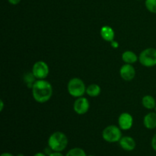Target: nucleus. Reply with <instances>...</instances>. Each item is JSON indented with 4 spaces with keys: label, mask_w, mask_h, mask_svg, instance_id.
Listing matches in <instances>:
<instances>
[{
    "label": "nucleus",
    "mask_w": 156,
    "mask_h": 156,
    "mask_svg": "<svg viewBox=\"0 0 156 156\" xmlns=\"http://www.w3.org/2000/svg\"><path fill=\"white\" fill-rule=\"evenodd\" d=\"M32 95L38 103H46L53 95V87L51 84L44 79L36 80L32 87Z\"/></svg>",
    "instance_id": "obj_1"
},
{
    "label": "nucleus",
    "mask_w": 156,
    "mask_h": 156,
    "mask_svg": "<svg viewBox=\"0 0 156 156\" xmlns=\"http://www.w3.org/2000/svg\"><path fill=\"white\" fill-rule=\"evenodd\" d=\"M68 145V138L62 132H55L50 135L48 139V146L53 152H62Z\"/></svg>",
    "instance_id": "obj_2"
},
{
    "label": "nucleus",
    "mask_w": 156,
    "mask_h": 156,
    "mask_svg": "<svg viewBox=\"0 0 156 156\" xmlns=\"http://www.w3.org/2000/svg\"><path fill=\"white\" fill-rule=\"evenodd\" d=\"M86 87L83 81L79 78H73L67 84L69 94L74 98H80L86 93Z\"/></svg>",
    "instance_id": "obj_3"
},
{
    "label": "nucleus",
    "mask_w": 156,
    "mask_h": 156,
    "mask_svg": "<svg viewBox=\"0 0 156 156\" xmlns=\"http://www.w3.org/2000/svg\"><path fill=\"white\" fill-rule=\"evenodd\" d=\"M139 61L145 67L156 66V49L153 47L145 49L139 56Z\"/></svg>",
    "instance_id": "obj_4"
},
{
    "label": "nucleus",
    "mask_w": 156,
    "mask_h": 156,
    "mask_svg": "<svg viewBox=\"0 0 156 156\" xmlns=\"http://www.w3.org/2000/svg\"><path fill=\"white\" fill-rule=\"evenodd\" d=\"M102 137L108 143H113L119 142L122 138L121 129L114 125H110L105 128L102 132Z\"/></svg>",
    "instance_id": "obj_5"
},
{
    "label": "nucleus",
    "mask_w": 156,
    "mask_h": 156,
    "mask_svg": "<svg viewBox=\"0 0 156 156\" xmlns=\"http://www.w3.org/2000/svg\"><path fill=\"white\" fill-rule=\"evenodd\" d=\"M32 73L37 79H44L48 76L50 69L47 62L44 61H37L34 64Z\"/></svg>",
    "instance_id": "obj_6"
},
{
    "label": "nucleus",
    "mask_w": 156,
    "mask_h": 156,
    "mask_svg": "<svg viewBox=\"0 0 156 156\" xmlns=\"http://www.w3.org/2000/svg\"><path fill=\"white\" fill-rule=\"evenodd\" d=\"M90 108V104L88 99L85 97L77 98L73 105V109L76 114L79 115H83L86 114Z\"/></svg>",
    "instance_id": "obj_7"
},
{
    "label": "nucleus",
    "mask_w": 156,
    "mask_h": 156,
    "mask_svg": "<svg viewBox=\"0 0 156 156\" xmlns=\"http://www.w3.org/2000/svg\"><path fill=\"white\" fill-rule=\"evenodd\" d=\"M118 124L122 130H128L133 124V117L129 113H122L119 116Z\"/></svg>",
    "instance_id": "obj_8"
},
{
    "label": "nucleus",
    "mask_w": 156,
    "mask_h": 156,
    "mask_svg": "<svg viewBox=\"0 0 156 156\" xmlns=\"http://www.w3.org/2000/svg\"><path fill=\"white\" fill-rule=\"evenodd\" d=\"M120 77L125 81H131L135 78L136 69L132 64H124L120 69Z\"/></svg>",
    "instance_id": "obj_9"
},
{
    "label": "nucleus",
    "mask_w": 156,
    "mask_h": 156,
    "mask_svg": "<svg viewBox=\"0 0 156 156\" xmlns=\"http://www.w3.org/2000/svg\"><path fill=\"white\" fill-rule=\"evenodd\" d=\"M120 147L126 151H133L136 148V142L131 136H123L119 141Z\"/></svg>",
    "instance_id": "obj_10"
},
{
    "label": "nucleus",
    "mask_w": 156,
    "mask_h": 156,
    "mask_svg": "<svg viewBox=\"0 0 156 156\" xmlns=\"http://www.w3.org/2000/svg\"><path fill=\"white\" fill-rule=\"evenodd\" d=\"M101 36L105 41L112 42L113 41H114L115 32L114 29L110 26H104L101 29Z\"/></svg>",
    "instance_id": "obj_11"
},
{
    "label": "nucleus",
    "mask_w": 156,
    "mask_h": 156,
    "mask_svg": "<svg viewBox=\"0 0 156 156\" xmlns=\"http://www.w3.org/2000/svg\"><path fill=\"white\" fill-rule=\"evenodd\" d=\"M143 124L145 127L149 129L156 128V112H150L146 114L143 119Z\"/></svg>",
    "instance_id": "obj_12"
},
{
    "label": "nucleus",
    "mask_w": 156,
    "mask_h": 156,
    "mask_svg": "<svg viewBox=\"0 0 156 156\" xmlns=\"http://www.w3.org/2000/svg\"><path fill=\"white\" fill-rule=\"evenodd\" d=\"M122 59L125 63L133 64L138 60L139 57L134 52L131 51V50H126V51L123 52L122 54Z\"/></svg>",
    "instance_id": "obj_13"
},
{
    "label": "nucleus",
    "mask_w": 156,
    "mask_h": 156,
    "mask_svg": "<svg viewBox=\"0 0 156 156\" xmlns=\"http://www.w3.org/2000/svg\"><path fill=\"white\" fill-rule=\"evenodd\" d=\"M142 104L145 108L149 110L155 109L156 107L155 99L151 95H145L142 99Z\"/></svg>",
    "instance_id": "obj_14"
},
{
    "label": "nucleus",
    "mask_w": 156,
    "mask_h": 156,
    "mask_svg": "<svg viewBox=\"0 0 156 156\" xmlns=\"http://www.w3.org/2000/svg\"><path fill=\"white\" fill-rule=\"evenodd\" d=\"M101 87L97 84H91L86 88V94L91 98L98 97L101 94Z\"/></svg>",
    "instance_id": "obj_15"
},
{
    "label": "nucleus",
    "mask_w": 156,
    "mask_h": 156,
    "mask_svg": "<svg viewBox=\"0 0 156 156\" xmlns=\"http://www.w3.org/2000/svg\"><path fill=\"white\" fill-rule=\"evenodd\" d=\"M36 79H37L36 77H35L34 75L33 74L32 72L31 73H30V72L26 73L24 76V81L26 82V84H27V85L29 87V88L30 87V88H32L34 83L35 82Z\"/></svg>",
    "instance_id": "obj_16"
},
{
    "label": "nucleus",
    "mask_w": 156,
    "mask_h": 156,
    "mask_svg": "<svg viewBox=\"0 0 156 156\" xmlns=\"http://www.w3.org/2000/svg\"><path fill=\"white\" fill-rule=\"evenodd\" d=\"M66 156H87L85 151L81 148H73L67 152Z\"/></svg>",
    "instance_id": "obj_17"
},
{
    "label": "nucleus",
    "mask_w": 156,
    "mask_h": 156,
    "mask_svg": "<svg viewBox=\"0 0 156 156\" xmlns=\"http://www.w3.org/2000/svg\"><path fill=\"white\" fill-rule=\"evenodd\" d=\"M145 5L149 12L156 14V0H146Z\"/></svg>",
    "instance_id": "obj_18"
},
{
    "label": "nucleus",
    "mask_w": 156,
    "mask_h": 156,
    "mask_svg": "<svg viewBox=\"0 0 156 156\" xmlns=\"http://www.w3.org/2000/svg\"><path fill=\"white\" fill-rule=\"evenodd\" d=\"M151 144H152V149H153L156 152V133L153 136V137H152V143H151Z\"/></svg>",
    "instance_id": "obj_19"
},
{
    "label": "nucleus",
    "mask_w": 156,
    "mask_h": 156,
    "mask_svg": "<svg viewBox=\"0 0 156 156\" xmlns=\"http://www.w3.org/2000/svg\"><path fill=\"white\" fill-rule=\"evenodd\" d=\"M8 2H9L11 5H15L19 4L20 2H21V0H8Z\"/></svg>",
    "instance_id": "obj_20"
},
{
    "label": "nucleus",
    "mask_w": 156,
    "mask_h": 156,
    "mask_svg": "<svg viewBox=\"0 0 156 156\" xmlns=\"http://www.w3.org/2000/svg\"><path fill=\"white\" fill-rule=\"evenodd\" d=\"M49 156H64L62 154H61L59 152H52Z\"/></svg>",
    "instance_id": "obj_21"
},
{
    "label": "nucleus",
    "mask_w": 156,
    "mask_h": 156,
    "mask_svg": "<svg viewBox=\"0 0 156 156\" xmlns=\"http://www.w3.org/2000/svg\"><path fill=\"white\" fill-rule=\"evenodd\" d=\"M111 46H112V47H114V48H117V47H118V46H119L118 43H117V41H113L112 42H111Z\"/></svg>",
    "instance_id": "obj_22"
},
{
    "label": "nucleus",
    "mask_w": 156,
    "mask_h": 156,
    "mask_svg": "<svg viewBox=\"0 0 156 156\" xmlns=\"http://www.w3.org/2000/svg\"><path fill=\"white\" fill-rule=\"evenodd\" d=\"M3 108H4V102L2 100H0V111H2Z\"/></svg>",
    "instance_id": "obj_23"
},
{
    "label": "nucleus",
    "mask_w": 156,
    "mask_h": 156,
    "mask_svg": "<svg viewBox=\"0 0 156 156\" xmlns=\"http://www.w3.org/2000/svg\"><path fill=\"white\" fill-rule=\"evenodd\" d=\"M1 156H15L14 155H12V153H9V152H4L1 155Z\"/></svg>",
    "instance_id": "obj_24"
},
{
    "label": "nucleus",
    "mask_w": 156,
    "mask_h": 156,
    "mask_svg": "<svg viewBox=\"0 0 156 156\" xmlns=\"http://www.w3.org/2000/svg\"><path fill=\"white\" fill-rule=\"evenodd\" d=\"M34 156H47L45 153H43V152H37V153L35 154Z\"/></svg>",
    "instance_id": "obj_25"
},
{
    "label": "nucleus",
    "mask_w": 156,
    "mask_h": 156,
    "mask_svg": "<svg viewBox=\"0 0 156 156\" xmlns=\"http://www.w3.org/2000/svg\"><path fill=\"white\" fill-rule=\"evenodd\" d=\"M16 156H24V155H23L22 154H18V155H16Z\"/></svg>",
    "instance_id": "obj_26"
},
{
    "label": "nucleus",
    "mask_w": 156,
    "mask_h": 156,
    "mask_svg": "<svg viewBox=\"0 0 156 156\" xmlns=\"http://www.w3.org/2000/svg\"><path fill=\"white\" fill-rule=\"evenodd\" d=\"M155 112H156V107H155Z\"/></svg>",
    "instance_id": "obj_27"
},
{
    "label": "nucleus",
    "mask_w": 156,
    "mask_h": 156,
    "mask_svg": "<svg viewBox=\"0 0 156 156\" xmlns=\"http://www.w3.org/2000/svg\"><path fill=\"white\" fill-rule=\"evenodd\" d=\"M88 156H94V155H88Z\"/></svg>",
    "instance_id": "obj_28"
}]
</instances>
